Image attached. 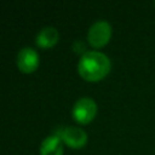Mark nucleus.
<instances>
[{"mask_svg": "<svg viewBox=\"0 0 155 155\" xmlns=\"http://www.w3.org/2000/svg\"><path fill=\"white\" fill-rule=\"evenodd\" d=\"M111 63L107 54L99 51L85 52L79 63L78 71L87 81H98L108 75L110 71Z\"/></svg>", "mask_w": 155, "mask_h": 155, "instance_id": "obj_1", "label": "nucleus"}, {"mask_svg": "<svg viewBox=\"0 0 155 155\" xmlns=\"http://www.w3.org/2000/svg\"><path fill=\"white\" fill-rule=\"evenodd\" d=\"M73 117L80 124H88L97 114V104L90 97L79 98L73 107Z\"/></svg>", "mask_w": 155, "mask_h": 155, "instance_id": "obj_2", "label": "nucleus"}, {"mask_svg": "<svg viewBox=\"0 0 155 155\" xmlns=\"http://www.w3.org/2000/svg\"><path fill=\"white\" fill-rule=\"evenodd\" d=\"M111 25L109 22L99 19L96 21L87 31V40L93 47H102L110 40Z\"/></svg>", "mask_w": 155, "mask_h": 155, "instance_id": "obj_3", "label": "nucleus"}, {"mask_svg": "<svg viewBox=\"0 0 155 155\" xmlns=\"http://www.w3.org/2000/svg\"><path fill=\"white\" fill-rule=\"evenodd\" d=\"M61 139L70 148H82L87 142V133L76 126H65L58 131Z\"/></svg>", "mask_w": 155, "mask_h": 155, "instance_id": "obj_4", "label": "nucleus"}, {"mask_svg": "<svg viewBox=\"0 0 155 155\" xmlns=\"http://www.w3.org/2000/svg\"><path fill=\"white\" fill-rule=\"evenodd\" d=\"M17 67L19 68V70L24 71V73H31L34 71L38 65H39V54L38 52L33 48V47H23L19 50V52L17 53Z\"/></svg>", "mask_w": 155, "mask_h": 155, "instance_id": "obj_5", "label": "nucleus"}, {"mask_svg": "<svg viewBox=\"0 0 155 155\" xmlns=\"http://www.w3.org/2000/svg\"><path fill=\"white\" fill-rule=\"evenodd\" d=\"M62 142L58 134L47 136L40 145V155H63Z\"/></svg>", "mask_w": 155, "mask_h": 155, "instance_id": "obj_6", "label": "nucleus"}, {"mask_svg": "<svg viewBox=\"0 0 155 155\" xmlns=\"http://www.w3.org/2000/svg\"><path fill=\"white\" fill-rule=\"evenodd\" d=\"M59 39V33L54 27H44L36 35V44L40 47H52L57 44Z\"/></svg>", "mask_w": 155, "mask_h": 155, "instance_id": "obj_7", "label": "nucleus"}]
</instances>
